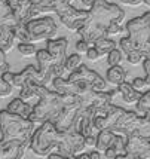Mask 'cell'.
Returning a JSON list of instances; mask_svg holds the SVG:
<instances>
[{"instance_id":"obj_1","label":"cell","mask_w":150,"mask_h":159,"mask_svg":"<svg viewBox=\"0 0 150 159\" xmlns=\"http://www.w3.org/2000/svg\"><path fill=\"white\" fill-rule=\"evenodd\" d=\"M125 20V11L119 5L110 3L107 0H95L89 9V16L82 27L77 30V34L89 46L98 39L107 37V27L111 22L120 24Z\"/></svg>"},{"instance_id":"obj_2","label":"cell","mask_w":150,"mask_h":159,"mask_svg":"<svg viewBox=\"0 0 150 159\" xmlns=\"http://www.w3.org/2000/svg\"><path fill=\"white\" fill-rule=\"evenodd\" d=\"M34 95L39 98V103L33 106V113L30 116V120L34 124H43V122H52L54 124L57 118L60 116L62 110V98L61 94L51 91L48 86L42 85H31Z\"/></svg>"},{"instance_id":"obj_3","label":"cell","mask_w":150,"mask_h":159,"mask_svg":"<svg viewBox=\"0 0 150 159\" xmlns=\"http://www.w3.org/2000/svg\"><path fill=\"white\" fill-rule=\"evenodd\" d=\"M36 129V124L30 119L12 115L7 110H0V132L2 141H21L30 144V140Z\"/></svg>"},{"instance_id":"obj_4","label":"cell","mask_w":150,"mask_h":159,"mask_svg":"<svg viewBox=\"0 0 150 159\" xmlns=\"http://www.w3.org/2000/svg\"><path fill=\"white\" fill-rule=\"evenodd\" d=\"M61 135L62 132L58 131L52 122H43L34 129L30 140V149L40 158H48L54 150H57Z\"/></svg>"},{"instance_id":"obj_5","label":"cell","mask_w":150,"mask_h":159,"mask_svg":"<svg viewBox=\"0 0 150 159\" xmlns=\"http://www.w3.org/2000/svg\"><path fill=\"white\" fill-rule=\"evenodd\" d=\"M54 12L58 16L61 22L71 31H77L79 28L85 24V21L88 20L89 11H80L71 6L70 3H57L54 5Z\"/></svg>"},{"instance_id":"obj_6","label":"cell","mask_w":150,"mask_h":159,"mask_svg":"<svg viewBox=\"0 0 150 159\" xmlns=\"http://www.w3.org/2000/svg\"><path fill=\"white\" fill-rule=\"evenodd\" d=\"M25 28H27L28 34L31 37V43L49 40L58 31V27L55 24L54 18H51V16H40V18L30 20L25 24Z\"/></svg>"},{"instance_id":"obj_7","label":"cell","mask_w":150,"mask_h":159,"mask_svg":"<svg viewBox=\"0 0 150 159\" xmlns=\"http://www.w3.org/2000/svg\"><path fill=\"white\" fill-rule=\"evenodd\" d=\"M85 137L77 131L70 129L67 132H62L61 140L57 146V153L64 158H73L85 152Z\"/></svg>"},{"instance_id":"obj_8","label":"cell","mask_w":150,"mask_h":159,"mask_svg":"<svg viewBox=\"0 0 150 159\" xmlns=\"http://www.w3.org/2000/svg\"><path fill=\"white\" fill-rule=\"evenodd\" d=\"M70 82H83L89 85L94 91H107V82L106 79H102L95 70H91L85 64L80 66L77 70L71 71L70 76L67 77Z\"/></svg>"},{"instance_id":"obj_9","label":"cell","mask_w":150,"mask_h":159,"mask_svg":"<svg viewBox=\"0 0 150 159\" xmlns=\"http://www.w3.org/2000/svg\"><path fill=\"white\" fill-rule=\"evenodd\" d=\"M82 109V104H73V106H64L62 107L60 116L54 122L55 128L60 132H67L75 126L76 118L79 115V111Z\"/></svg>"},{"instance_id":"obj_10","label":"cell","mask_w":150,"mask_h":159,"mask_svg":"<svg viewBox=\"0 0 150 159\" xmlns=\"http://www.w3.org/2000/svg\"><path fill=\"white\" fill-rule=\"evenodd\" d=\"M67 46H68V42L66 37L46 40V51H48L49 55L52 57L54 64L64 66V61L67 58Z\"/></svg>"},{"instance_id":"obj_11","label":"cell","mask_w":150,"mask_h":159,"mask_svg":"<svg viewBox=\"0 0 150 159\" xmlns=\"http://www.w3.org/2000/svg\"><path fill=\"white\" fill-rule=\"evenodd\" d=\"M6 110L9 111V113H12V115H16V116H21V118H25V119H30L31 113H33V106L18 97V98H14L11 103L7 104Z\"/></svg>"},{"instance_id":"obj_12","label":"cell","mask_w":150,"mask_h":159,"mask_svg":"<svg viewBox=\"0 0 150 159\" xmlns=\"http://www.w3.org/2000/svg\"><path fill=\"white\" fill-rule=\"evenodd\" d=\"M117 92L120 94V97L123 98V101L128 104H137V101L140 100L141 94H143V92L137 91L135 88L128 82L120 83V85L117 86Z\"/></svg>"},{"instance_id":"obj_13","label":"cell","mask_w":150,"mask_h":159,"mask_svg":"<svg viewBox=\"0 0 150 159\" xmlns=\"http://www.w3.org/2000/svg\"><path fill=\"white\" fill-rule=\"evenodd\" d=\"M116 139V134L110 129H102V131L97 132V144H95V150L98 152H104L107 150L109 147H111L113 141Z\"/></svg>"},{"instance_id":"obj_14","label":"cell","mask_w":150,"mask_h":159,"mask_svg":"<svg viewBox=\"0 0 150 159\" xmlns=\"http://www.w3.org/2000/svg\"><path fill=\"white\" fill-rule=\"evenodd\" d=\"M14 42H15L14 27H9V25H0V49L6 54L7 51L12 49Z\"/></svg>"},{"instance_id":"obj_15","label":"cell","mask_w":150,"mask_h":159,"mask_svg":"<svg viewBox=\"0 0 150 159\" xmlns=\"http://www.w3.org/2000/svg\"><path fill=\"white\" fill-rule=\"evenodd\" d=\"M125 79H126V70L122 66L110 67L106 73V82L110 85H115V86H119L120 83H123Z\"/></svg>"},{"instance_id":"obj_16","label":"cell","mask_w":150,"mask_h":159,"mask_svg":"<svg viewBox=\"0 0 150 159\" xmlns=\"http://www.w3.org/2000/svg\"><path fill=\"white\" fill-rule=\"evenodd\" d=\"M92 46L95 48V51L98 52L100 57H107L113 49H116V42L109 39V37H101V39H98Z\"/></svg>"},{"instance_id":"obj_17","label":"cell","mask_w":150,"mask_h":159,"mask_svg":"<svg viewBox=\"0 0 150 159\" xmlns=\"http://www.w3.org/2000/svg\"><path fill=\"white\" fill-rule=\"evenodd\" d=\"M150 25V12H146L143 14L141 16H137L134 20H131L126 22V31H128V34L132 33V31H137V30H140V28H144V27H149Z\"/></svg>"},{"instance_id":"obj_18","label":"cell","mask_w":150,"mask_h":159,"mask_svg":"<svg viewBox=\"0 0 150 159\" xmlns=\"http://www.w3.org/2000/svg\"><path fill=\"white\" fill-rule=\"evenodd\" d=\"M80 66H83V58H82V55H79V54L67 55L66 61H64V69H66V71H68V73L77 70Z\"/></svg>"},{"instance_id":"obj_19","label":"cell","mask_w":150,"mask_h":159,"mask_svg":"<svg viewBox=\"0 0 150 159\" xmlns=\"http://www.w3.org/2000/svg\"><path fill=\"white\" fill-rule=\"evenodd\" d=\"M135 107H137V113L140 116H144L146 113H149L150 111V91H146V92L141 94V97L137 101Z\"/></svg>"},{"instance_id":"obj_20","label":"cell","mask_w":150,"mask_h":159,"mask_svg":"<svg viewBox=\"0 0 150 159\" xmlns=\"http://www.w3.org/2000/svg\"><path fill=\"white\" fill-rule=\"evenodd\" d=\"M14 34H15V39L20 40V43H31V37H30L27 28H25V24H18V25H15Z\"/></svg>"},{"instance_id":"obj_21","label":"cell","mask_w":150,"mask_h":159,"mask_svg":"<svg viewBox=\"0 0 150 159\" xmlns=\"http://www.w3.org/2000/svg\"><path fill=\"white\" fill-rule=\"evenodd\" d=\"M123 60V54L120 49H113L111 52H110L109 55H107V62H109L110 67H115V66H120V62Z\"/></svg>"},{"instance_id":"obj_22","label":"cell","mask_w":150,"mask_h":159,"mask_svg":"<svg viewBox=\"0 0 150 159\" xmlns=\"http://www.w3.org/2000/svg\"><path fill=\"white\" fill-rule=\"evenodd\" d=\"M18 52L24 57H33L37 54V48L34 46V43H20Z\"/></svg>"},{"instance_id":"obj_23","label":"cell","mask_w":150,"mask_h":159,"mask_svg":"<svg viewBox=\"0 0 150 159\" xmlns=\"http://www.w3.org/2000/svg\"><path fill=\"white\" fill-rule=\"evenodd\" d=\"M119 46H120L122 54H125V55H130V54H132V52H135V51H137V49L134 48V45L131 43V40L128 39V36L120 39V42H119Z\"/></svg>"},{"instance_id":"obj_24","label":"cell","mask_w":150,"mask_h":159,"mask_svg":"<svg viewBox=\"0 0 150 159\" xmlns=\"http://www.w3.org/2000/svg\"><path fill=\"white\" fill-rule=\"evenodd\" d=\"M12 89H14V86H11L9 83H6L2 79V76H0V98H5L7 95H11Z\"/></svg>"},{"instance_id":"obj_25","label":"cell","mask_w":150,"mask_h":159,"mask_svg":"<svg viewBox=\"0 0 150 159\" xmlns=\"http://www.w3.org/2000/svg\"><path fill=\"white\" fill-rule=\"evenodd\" d=\"M94 128L95 131H102V129H107V120L104 116H94Z\"/></svg>"},{"instance_id":"obj_26","label":"cell","mask_w":150,"mask_h":159,"mask_svg":"<svg viewBox=\"0 0 150 159\" xmlns=\"http://www.w3.org/2000/svg\"><path fill=\"white\" fill-rule=\"evenodd\" d=\"M143 58H144V57L141 55V52H138V51L132 52V54H130V55H126L128 62H130V64H132V66H137V64L143 62Z\"/></svg>"},{"instance_id":"obj_27","label":"cell","mask_w":150,"mask_h":159,"mask_svg":"<svg viewBox=\"0 0 150 159\" xmlns=\"http://www.w3.org/2000/svg\"><path fill=\"white\" fill-rule=\"evenodd\" d=\"M6 71H9V64L6 61V54L0 49V76L3 73H6Z\"/></svg>"},{"instance_id":"obj_28","label":"cell","mask_w":150,"mask_h":159,"mask_svg":"<svg viewBox=\"0 0 150 159\" xmlns=\"http://www.w3.org/2000/svg\"><path fill=\"white\" fill-rule=\"evenodd\" d=\"M122 31V27H120V24H116V22H111L109 27H107V36H113V34H119Z\"/></svg>"},{"instance_id":"obj_29","label":"cell","mask_w":150,"mask_h":159,"mask_svg":"<svg viewBox=\"0 0 150 159\" xmlns=\"http://www.w3.org/2000/svg\"><path fill=\"white\" fill-rule=\"evenodd\" d=\"M88 49H89V45L85 40H82V39L76 43V51H77V54H79V55H80V54H86V51H88Z\"/></svg>"},{"instance_id":"obj_30","label":"cell","mask_w":150,"mask_h":159,"mask_svg":"<svg viewBox=\"0 0 150 159\" xmlns=\"http://www.w3.org/2000/svg\"><path fill=\"white\" fill-rule=\"evenodd\" d=\"M143 69L146 71V79H144V82H146V86L150 85V60H144L143 61Z\"/></svg>"},{"instance_id":"obj_31","label":"cell","mask_w":150,"mask_h":159,"mask_svg":"<svg viewBox=\"0 0 150 159\" xmlns=\"http://www.w3.org/2000/svg\"><path fill=\"white\" fill-rule=\"evenodd\" d=\"M85 55L88 57V60H91V61H97V60L100 58V55H98V52L95 51L94 46H89V49L86 51V54H85Z\"/></svg>"},{"instance_id":"obj_32","label":"cell","mask_w":150,"mask_h":159,"mask_svg":"<svg viewBox=\"0 0 150 159\" xmlns=\"http://www.w3.org/2000/svg\"><path fill=\"white\" fill-rule=\"evenodd\" d=\"M131 85H132L137 91H140V92H141V91H143V88L146 86V82H144V79H141V77H135V79L132 80V83H131Z\"/></svg>"},{"instance_id":"obj_33","label":"cell","mask_w":150,"mask_h":159,"mask_svg":"<svg viewBox=\"0 0 150 159\" xmlns=\"http://www.w3.org/2000/svg\"><path fill=\"white\" fill-rule=\"evenodd\" d=\"M14 76H15V73H12V71H6V73L2 75V79H3L6 83H9L11 86H14Z\"/></svg>"},{"instance_id":"obj_34","label":"cell","mask_w":150,"mask_h":159,"mask_svg":"<svg viewBox=\"0 0 150 159\" xmlns=\"http://www.w3.org/2000/svg\"><path fill=\"white\" fill-rule=\"evenodd\" d=\"M95 144H97V135H88V137H85V146L86 147H94L95 149Z\"/></svg>"},{"instance_id":"obj_35","label":"cell","mask_w":150,"mask_h":159,"mask_svg":"<svg viewBox=\"0 0 150 159\" xmlns=\"http://www.w3.org/2000/svg\"><path fill=\"white\" fill-rule=\"evenodd\" d=\"M122 5H128V6H140L143 3V0H120Z\"/></svg>"},{"instance_id":"obj_36","label":"cell","mask_w":150,"mask_h":159,"mask_svg":"<svg viewBox=\"0 0 150 159\" xmlns=\"http://www.w3.org/2000/svg\"><path fill=\"white\" fill-rule=\"evenodd\" d=\"M88 159H102V153L98 150H91L88 153Z\"/></svg>"},{"instance_id":"obj_37","label":"cell","mask_w":150,"mask_h":159,"mask_svg":"<svg viewBox=\"0 0 150 159\" xmlns=\"http://www.w3.org/2000/svg\"><path fill=\"white\" fill-rule=\"evenodd\" d=\"M71 0H46V3H48L49 6L52 7L54 5H57V3H70ZM52 11H54V7H52Z\"/></svg>"},{"instance_id":"obj_38","label":"cell","mask_w":150,"mask_h":159,"mask_svg":"<svg viewBox=\"0 0 150 159\" xmlns=\"http://www.w3.org/2000/svg\"><path fill=\"white\" fill-rule=\"evenodd\" d=\"M80 2H82L83 6H86V7H89V9H91V6L94 5V2H95V0H80Z\"/></svg>"},{"instance_id":"obj_39","label":"cell","mask_w":150,"mask_h":159,"mask_svg":"<svg viewBox=\"0 0 150 159\" xmlns=\"http://www.w3.org/2000/svg\"><path fill=\"white\" fill-rule=\"evenodd\" d=\"M144 118H146V119H147V120L150 122V111H149V113H146V115H144Z\"/></svg>"},{"instance_id":"obj_40","label":"cell","mask_w":150,"mask_h":159,"mask_svg":"<svg viewBox=\"0 0 150 159\" xmlns=\"http://www.w3.org/2000/svg\"><path fill=\"white\" fill-rule=\"evenodd\" d=\"M144 5H147V6H150V0H143Z\"/></svg>"},{"instance_id":"obj_41","label":"cell","mask_w":150,"mask_h":159,"mask_svg":"<svg viewBox=\"0 0 150 159\" xmlns=\"http://www.w3.org/2000/svg\"><path fill=\"white\" fill-rule=\"evenodd\" d=\"M15 159H21V158H15Z\"/></svg>"},{"instance_id":"obj_42","label":"cell","mask_w":150,"mask_h":159,"mask_svg":"<svg viewBox=\"0 0 150 159\" xmlns=\"http://www.w3.org/2000/svg\"><path fill=\"white\" fill-rule=\"evenodd\" d=\"M107 2H109V0H107Z\"/></svg>"}]
</instances>
